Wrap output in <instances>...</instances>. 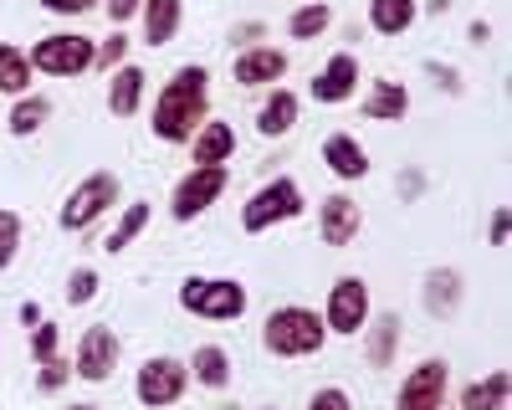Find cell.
Here are the masks:
<instances>
[{
    "label": "cell",
    "mask_w": 512,
    "mask_h": 410,
    "mask_svg": "<svg viewBox=\"0 0 512 410\" xmlns=\"http://www.w3.org/2000/svg\"><path fill=\"white\" fill-rule=\"evenodd\" d=\"M210 118V72L200 62H185L169 72V82L154 98V139L159 144H190L195 129Z\"/></svg>",
    "instance_id": "1"
},
{
    "label": "cell",
    "mask_w": 512,
    "mask_h": 410,
    "mask_svg": "<svg viewBox=\"0 0 512 410\" xmlns=\"http://www.w3.org/2000/svg\"><path fill=\"white\" fill-rule=\"evenodd\" d=\"M328 344V328H323V313L303 308V303H287V308H272L267 323H262V349L277 354V359H308Z\"/></svg>",
    "instance_id": "2"
},
{
    "label": "cell",
    "mask_w": 512,
    "mask_h": 410,
    "mask_svg": "<svg viewBox=\"0 0 512 410\" xmlns=\"http://www.w3.org/2000/svg\"><path fill=\"white\" fill-rule=\"evenodd\" d=\"M246 303H251V293L236 277H185L180 282V308L195 318H210V323H236L246 313Z\"/></svg>",
    "instance_id": "3"
},
{
    "label": "cell",
    "mask_w": 512,
    "mask_h": 410,
    "mask_svg": "<svg viewBox=\"0 0 512 410\" xmlns=\"http://www.w3.org/2000/svg\"><path fill=\"white\" fill-rule=\"evenodd\" d=\"M303 185H297L292 175H277V180H267L262 190H256L246 205H241V231L246 236H262V231H272V226H282V221H297L303 216Z\"/></svg>",
    "instance_id": "4"
},
{
    "label": "cell",
    "mask_w": 512,
    "mask_h": 410,
    "mask_svg": "<svg viewBox=\"0 0 512 410\" xmlns=\"http://www.w3.org/2000/svg\"><path fill=\"white\" fill-rule=\"evenodd\" d=\"M26 57H31V72H47V77H82V72H93L98 41L82 36V31H52V36H41Z\"/></svg>",
    "instance_id": "5"
},
{
    "label": "cell",
    "mask_w": 512,
    "mask_h": 410,
    "mask_svg": "<svg viewBox=\"0 0 512 410\" xmlns=\"http://www.w3.org/2000/svg\"><path fill=\"white\" fill-rule=\"evenodd\" d=\"M118 195H123V185H118V175L113 170H93L88 180H82L67 200H62V211H57V226L62 231H88L93 221H103L113 205H118Z\"/></svg>",
    "instance_id": "6"
},
{
    "label": "cell",
    "mask_w": 512,
    "mask_h": 410,
    "mask_svg": "<svg viewBox=\"0 0 512 410\" xmlns=\"http://www.w3.org/2000/svg\"><path fill=\"white\" fill-rule=\"evenodd\" d=\"M190 390V364L175 359V354H154L139 364V375H134V395L139 405L149 410H169V405H180Z\"/></svg>",
    "instance_id": "7"
},
{
    "label": "cell",
    "mask_w": 512,
    "mask_h": 410,
    "mask_svg": "<svg viewBox=\"0 0 512 410\" xmlns=\"http://www.w3.org/2000/svg\"><path fill=\"white\" fill-rule=\"evenodd\" d=\"M369 282L359 272H344L333 287H328V308H323V328L338 339H359L364 323H369Z\"/></svg>",
    "instance_id": "8"
},
{
    "label": "cell",
    "mask_w": 512,
    "mask_h": 410,
    "mask_svg": "<svg viewBox=\"0 0 512 410\" xmlns=\"http://www.w3.org/2000/svg\"><path fill=\"white\" fill-rule=\"evenodd\" d=\"M231 185V170L226 164H195V170L175 185V195H169V216H175L180 226H190L195 216H205L210 205H216Z\"/></svg>",
    "instance_id": "9"
},
{
    "label": "cell",
    "mask_w": 512,
    "mask_h": 410,
    "mask_svg": "<svg viewBox=\"0 0 512 410\" xmlns=\"http://www.w3.org/2000/svg\"><path fill=\"white\" fill-rule=\"evenodd\" d=\"M118 334L108 323H93V328H82V339H77V354H72V375L77 380H88V385H103L113 380V369H118Z\"/></svg>",
    "instance_id": "10"
},
{
    "label": "cell",
    "mask_w": 512,
    "mask_h": 410,
    "mask_svg": "<svg viewBox=\"0 0 512 410\" xmlns=\"http://www.w3.org/2000/svg\"><path fill=\"white\" fill-rule=\"evenodd\" d=\"M446 390H451V364L446 359H420L410 375L400 380L395 410H441Z\"/></svg>",
    "instance_id": "11"
},
{
    "label": "cell",
    "mask_w": 512,
    "mask_h": 410,
    "mask_svg": "<svg viewBox=\"0 0 512 410\" xmlns=\"http://www.w3.org/2000/svg\"><path fill=\"white\" fill-rule=\"evenodd\" d=\"M364 231V205L344 190H333L323 205H318V236L323 246H354Z\"/></svg>",
    "instance_id": "12"
},
{
    "label": "cell",
    "mask_w": 512,
    "mask_h": 410,
    "mask_svg": "<svg viewBox=\"0 0 512 410\" xmlns=\"http://www.w3.org/2000/svg\"><path fill=\"white\" fill-rule=\"evenodd\" d=\"M354 93H359V57L354 52H333L328 67L313 77V103L338 108V103H349Z\"/></svg>",
    "instance_id": "13"
},
{
    "label": "cell",
    "mask_w": 512,
    "mask_h": 410,
    "mask_svg": "<svg viewBox=\"0 0 512 410\" xmlns=\"http://www.w3.org/2000/svg\"><path fill=\"white\" fill-rule=\"evenodd\" d=\"M241 88H277L287 77V52L282 47H246L236 62H231Z\"/></svg>",
    "instance_id": "14"
},
{
    "label": "cell",
    "mask_w": 512,
    "mask_h": 410,
    "mask_svg": "<svg viewBox=\"0 0 512 410\" xmlns=\"http://www.w3.org/2000/svg\"><path fill=\"white\" fill-rule=\"evenodd\" d=\"M323 164H328L333 180L359 185V180L369 175V149H364L354 134H328V139H323Z\"/></svg>",
    "instance_id": "15"
},
{
    "label": "cell",
    "mask_w": 512,
    "mask_h": 410,
    "mask_svg": "<svg viewBox=\"0 0 512 410\" xmlns=\"http://www.w3.org/2000/svg\"><path fill=\"white\" fill-rule=\"evenodd\" d=\"M144 88H149V72L139 62H123L108 72V113L113 118H134L139 103H144Z\"/></svg>",
    "instance_id": "16"
},
{
    "label": "cell",
    "mask_w": 512,
    "mask_h": 410,
    "mask_svg": "<svg viewBox=\"0 0 512 410\" xmlns=\"http://www.w3.org/2000/svg\"><path fill=\"white\" fill-rule=\"evenodd\" d=\"M400 313H369V323H364V359H369V369H390L395 364V354H400Z\"/></svg>",
    "instance_id": "17"
},
{
    "label": "cell",
    "mask_w": 512,
    "mask_h": 410,
    "mask_svg": "<svg viewBox=\"0 0 512 410\" xmlns=\"http://www.w3.org/2000/svg\"><path fill=\"white\" fill-rule=\"evenodd\" d=\"M297 113H303L297 93L292 88H272L262 98V108H256V134H262V139H287L297 129Z\"/></svg>",
    "instance_id": "18"
},
{
    "label": "cell",
    "mask_w": 512,
    "mask_h": 410,
    "mask_svg": "<svg viewBox=\"0 0 512 410\" xmlns=\"http://www.w3.org/2000/svg\"><path fill=\"white\" fill-rule=\"evenodd\" d=\"M359 108H364V118H374V123H400V118L410 113V93H405V82H395V77H374Z\"/></svg>",
    "instance_id": "19"
},
{
    "label": "cell",
    "mask_w": 512,
    "mask_h": 410,
    "mask_svg": "<svg viewBox=\"0 0 512 410\" xmlns=\"http://www.w3.org/2000/svg\"><path fill=\"white\" fill-rule=\"evenodd\" d=\"M420 303H425V313H431V318H456V308H461V272H456V267L425 272Z\"/></svg>",
    "instance_id": "20"
},
{
    "label": "cell",
    "mask_w": 512,
    "mask_h": 410,
    "mask_svg": "<svg viewBox=\"0 0 512 410\" xmlns=\"http://www.w3.org/2000/svg\"><path fill=\"white\" fill-rule=\"evenodd\" d=\"M231 154H236V129L221 118H205L190 139V159L195 164H231Z\"/></svg>",
    "instance_id": "21"
},
{
    "label": "cell",
    "mask_w": 512,
    "mask_h": 410,
    "mask_svg": "<svg viewBox=\"0 0 512 410\" xmlns=\"http://www.w3.org/2000/svg\"><path fill=\"white\" fill-rule=\"evenodd\" d=\"M139 21H144V47H169L185 21V0H144Z\"/></svg>",
    "instance_id": "22"
},
{
    "label": "cell",
    "mask_w": 512,
    "mask_h": 410,
    "mask_svg": "<svg viewBox=\"0 0 512 410\" xmlns=\"http://www.w3.org/2000/svg\"><path fill=\"white\" fill-rule=\"evenodd\" d=\"M231 354L221 349V344H200L195 354H190V380L195 385H205V390H226L231 385Z\"/></svg>",
    "instance_id": "23"
},
{
    "label": "cell",
    "mask_w": 512,
    "mask_h": 410,
    "mask_svg": "<svg viewBox=\"0 0 512 410\" xmlns=\"http://www.w3.org/2000/svg\"><path fill=\"white\" fill-rule=\"evenodd\" d=\"M420 21V0H369V31L405 36Z\"/></svg>",
    "instance_id": "24"
},
{
    "label": "cell",
    "mask_w": 512,
    "mask_h": 410,
    "mask_svg": "<svg viewBox=\"0 0 512 410\" xmlns=\"http://www.w3.org/2000/svg\"><path fill=\"white\" fill-rule=\"evenodd\" d=\"M149 216H154V205L149 200H128L123 205V216L113 221V231H108V241H103V252H128V246H134L139 236H144V226H149Z\"/></svg>",
    "instance_id": "25"
},
{
    "label": "cell",
    "mask_w": 512,
    "mask_h": 410,
    "mask_svg": "<svg viewBox=\"0 0 512 410\" xmlns=\"http://www.w3.org/2000/svg\"><path fill=\"white\" fill-rule=\"evenodd\" d=\"M0 93L6 98H26L31 93V57L16 41H0Z\"/></svg>",
    "instance_id": "26"
},
{
    "label": "cell",
    "mask_w": 512,
    "mask_h": 410,
    "mask_svg": "<svg viewBox=\"0 0 512 410\" xmlns=\"http://www.w3.org/2000/svg\"><path fill=\"white\" fill-rule=\"evenodd\" d=\"M328 26H333L328 0H297V11L287 16V36H292V41H318Z\"/></svg>",
    "instance_id": "27"
},
{
    "label": "cell",
    "mask_w": 512,
    "mask_h": 410,
    "mask_svg": "<svg viewBox=\"0 0 512 410\" xmlns=\"http://www.w3.org/2000/svg\"><path fill=\"white\" fill-rule=\"evenodd\" d=\"M47 118H52V98H47V93H26V98H16L6 129H11L16 139H31V134H41V123H47Z\"/></svg>",
    "instance_id": "28"
},
{
    "label": "cell",
    "mask_w": 512,
    "mask_h": 410,
    "mask_svg": "<svg viewBox=\"0 0 512 410\" xmlns=\"http://www.w3.org/2000/svg\"><path fill=\"white\" fill-rule=\"evenodd\" d=\"M507 405V375L502 369H487L482 380H472L461 390V410H502Z\"/></svg>",
    "instance_id": "29"
},
{
    "label": "cell",
    "mask_w": 512,
    "mask_h": 410,
    "mask_svg": "<svg viewBox=\"0 0 512 410\" xmlns=\"http://www.w3.org/2000/svg\"><path fill=\"white\" fill-rule=\"evenodd\" d=\"M26 334H31V359H36V364L57 359V349H62V328H57V323H47V318H41L36 328H26Z\"/></svg>",
    "instance_id": "30"
},
{
    "label": "cell",
    "mask_w": 512,
    "mask_h": 410,
    "mask_svg": "<svg viewBox=\"0 0 512 410\" xmlns=\"http://www.w3.org/2000/svg\"><path fill=\"white\" fill-rule=\"evenodd\" d=\"M98 287H103V282H98L93 267H77V272L67 277V303H72V308H88V303L98 298Z\"/></svg>",
    "instance_id": "31"
},
{
    "label": "cell",
    "mask_w": 512,
    "mask_h": 410,
    "mask_svg": "<svg viewBox=\"0 0 512 410\" xmlns=\"http://www.w3.org/2000/svg\"><path fill=\"white\" fill-rule=\"evenodd\" d=\"M21 252V216L16 211H0V272H6Z\"/></svg>",
    "instance_id": "32"
},
{
    "label": "cell",
    "mask_w": 512,
    "mask_h": 410,
    "mask_svg": "<svg viewBox=\"0 0 512 410\" xmlns=\"http://www.w3.org/2000/svg\"><path fill=\"white\" fill-rule=\"evenodd\" d=\"M123 57H128V36L113 26V31H108V41H98L93 67H98V72H113V67H123Z\"/></svg>",
    "instance_id": "33"
},
{
    "label": "cell",
    "mask_w": 512,
    "mask_h": 410,
    "mask_svg": "<svg viewBox=\"0 0 512 410\" xmlns=\"http://www.w3.org/2000/svg\"><path fill=\"white\" fill-rule=\"evenodd\" d=\"M67 380H72V359H62V354H57V359H47V364H41L36 390H47V395H52V390H62Z\"/></svg>",
    "instance_id": "34"
},
{
    "label": "cell",
    "mask_w": 512,
    "mask_h": 410,
    "mask_svg": "<svg viewBox=\"0 0 512 410\" xmlns=\"http://www.w3.org/2000/svg\"><path fill=\"white\" fill-rule=\"evenodd\" d=\"M308 410H354V400H349L344 385H323V390L308 395Z\"/></svg>",
    "instance_id": "35"
},
{
    "label": "cell",
    "mask_w": 512,
    "mask_h": 410,
    "mask_svg": "<svg viewBox=\"0 0 512 410\" xmlns=\"http://www.w3.org/2000/svg\"><path fill=\"white\" fill-rule=\"evenodd\" d=\"M41 11H52V16H88V11H98L103 0H36Z\"/></svg>",
    "instance_id": "36"
},
{
    "label": "cell",
    "mask_w": 512,
    "mask_h": 410,
    "mask_svg": "<svg viewBox=\"0 0 512 410\" xmlns=\"http://www.w3.org/2000/svg\"><path fill=\"white\" fill-rule=\"evenodd\" d=\"M103 11H108L113 26H123V21H134L144 11V0H103Z\"/></svg>",
    "instance_id": "37"
},
{
    "label": "cell",
    "mask_w": 512,
    "mask_h": 410,
    "mask_svg": "<svg viewBox=\"0 0 512 410\" xmlns=\"http://www.w3.org/2000/svg\"><path fill=\"white\" fill-rule=\"evenodd\" d=\"M262 36H267V26H262V21H241V26L231 31V41H246V47H256Z\"/></svg>",
    "instance_id": "38"
},
{
    "label": "cell",
    "mask_w": 512,
    "mask_h": 410,
    "mask_svg": "<svg viewBox=\"0 0 512 410\" xmlns=\"http://www.w3.org/2000/svg\"><path fill=\"white\" fill-rule=\"evenodd\" d=\"M487 241H492V246H507V211H502V205H497V211H492V226H487Z\"/></svg>",
    "instance_id": "39"
},
{
    "label": "cell",
    "mask_w": 512,
    "mask_h": 410,
    "mask_svg": "<svg viewBox=\"0 0 512 410\" xmlns=\"http://www.w3.org/2000/svg\"><path fill=\"white\" fill-rule=\"evenodd\" d=\"M466 41H477V47H487V41H492V26H487V21H472V26H466Z\"/></svg>",
    "instance_id": "40"
},
{
    "label": "cell",
    "mask_w": 512,
    "mask_h": 410,
    "mask_svg": "<svg viewBox=\"0 0 512 410\" xmlns=\"http://www.w3.org/2000/svg\"><path fill=\"white\" fill-rule=\"evenodd\" d=\"M431 77H441V82H446V88H451V93L461 88V82H456V72H451V67H441V62H431Z\"/></svg>",
    "instance_id": "41"
},
{
    "label": "cell",
    "mask_w": 512,
    "mask_h": 410,
    "mask_svg": "<svg viewBox=\"0 0 512 410\" xmlns=\"http://www.w3.org/2000/svg\"><path fill=\"white\" fill-rule=\"evenodd\" d=\"M21 323L36 328V323H41V303H21Z\"/></svg>",
    "instance_id": "42"
},
{
    "label": "cell",
    "mask_w": 512,
    "mask_h": 410,
    "mask_svg": "<svg viewBox=\"0 0 512 410\" xmlns=\"http://www.w3.org/2000/svg\"><path fill=\"white\" fill-rule=\"evenodd\" d=\"M425 11H431V16H446V11H451V0H425Z\"/></svg>",
    "instance_id": "43"
},
{
    "label": "cell",
    "mask_w": 512,
    "mask_h": 410,
    "mask_svg": "<svg viewBox=\"0 0 512 410\" xmlns=\"http://www.w3.org/2000/svg\"><path fill=\"white\" fill-rule=\"evenodd\" d=\"M62 410H103V405H93V400H77V405H62Z\"/></svg>",
    "instance_id": "44"
},
{
    "label": "cell",
    "mask_w": 512,
    "mask_h": 410,
    "mask_svg": "<svg viewBox=\"0 0 512 410\" xmlns=\"http://www.w3.org/2000/svg\"><path fill=\"white\" fill-rule=\"evenodd\" d=\"M441 410H446V405H441Z\"/></svg>",
    "instance_id": "45"
}]
</instances>
